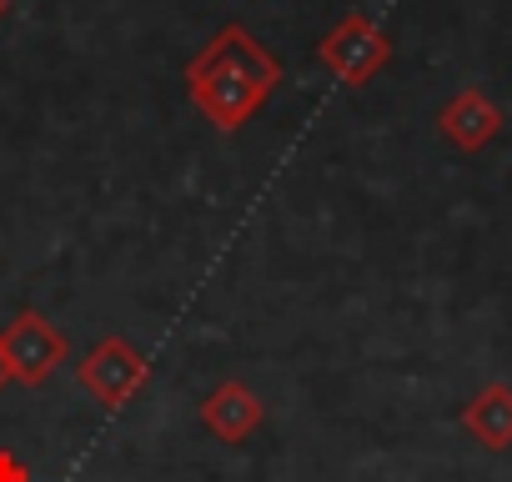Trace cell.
<instances>
[{"instance_id":"4","label":"cell","mask_w":512,"mask_h":482,"mask_svg":"<svg viewBox=\"0 0 512 482\" xmlns=\"http://www.w3.org/2000/svg\"><path fill=\"white\" fill-rule=\"evenodd\" d=\"M146 377H151V362L141 357V347L136 342H126V337H101L81 362H76V382L101 402V407H126L141 387H146Z\"/></svg>"},{"instance_id":"9","label":"cell","mask_w":512,"mask_h":482,"mask_svg":"<svg viewBox=\"0 0 512 482\" xmlns=\"http://www.w3.org/2000/svg\"><path fill=\"white\" fill-rule=\"evenodd\" d=\"M0 16H6V0H0Z\"/></svg>"},{"instance_id":"5","label":"cell","mask_w":512,"mask_h":482,"mask_svg":"<svg viewBox=\"0 0 512 482\" xmlns=\"http://www.w3.org/2000/svg\"><path fill=\"white\" fill-rule=\"evenodd\" d=\"M262 417H267V402L256 397L246 382H236V377L216 382L201 397V427L216 432L221 442H246L256 427H262Z\"/></svg>"},{"instance_id":"2","label":"cell","mask_w":512,"mask_h":482,"mask_svg":"<svg viewBox=\"0 0 512 482\" xmlns=\"http://www.w3.org/2000/svg\"><path fill=\"white\" fill-rule=\"evenodd\" d=\"M317 61H322L342 86H367V81L392 61V36H387L372 16L352 11V16H342V21L317 41Z\"/></svg>"},{"instance_id":"6","label":"cell","mask_w":512,"mask_h":482,"mask_svg":"<svg viewBox=\"0 0 512 482\" xmlns=\"http://www.w3.org/2000/svg\"><path fill=\"white\" fill-rule=\"evenodd\" d=\"M437 131L457 146V151H482L502 136V106L492 96H482L477 86L457 91L442 111H437Z\"/></svg>"},{"instance_id":"3","label":"cell","mask_w":512,"mask_h":482,"mask_svg":"<svg viewBox=\"0 0 512 482\" xmlns=\"http://www.w3.org/2000/svg\"><path fill=\"white\" fill-rule=\"evenodd\" d=\"M0 357H6V372L11 382H26V387H41L61 362H66V332L41 317V312H16L0 332Z\"/></svg>"},{"instance_id":"8","label":"cell","mask_w":512,"mask_h":482,"mask_svg":"<svg viewBox=\"0 0 512 482\" xmlns=\"http://www.w3.org/2000/svg\"><path fill=\"white\" fill-rule=\"evenodd\" d=\"M11 382V372H6V357H0V387H6Z\"/></svg>"},{"instance_id":"7","label":"cell","mask_w":512,"mask_h":482,"mask_svg":"<svg viewBox=\"0 0 512 482\" xmlns=\"http://www.w3.org/2000/svg\"><path fill=\"white\" fill-rule=\"evenodd\" d=\"M462 427L472 442H482L487 452H507L512 447V387L507 382H487L462 402Z\"/></svg>"},{"instance_id":"1","label":"cell","mask_w":512,"mask_h":482,"mask_svg":"<svg viewBox=\"0 0 512 482\" xmlns=\"http://www.w3.org/2000/svg\"><path fill=\"white\" fill-rule=\"evenodd\" d=\"M277 86H282V61L246 26H221L186 61V96L221 136L241 131L256 111L267 106V96Z\"/></svg>"}]
</instances>
